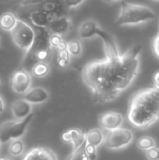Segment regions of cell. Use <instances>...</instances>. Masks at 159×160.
<instances>
[{"mask_svg":"<svg viewBox=\"0 0 159 160\" xmlns=\"http://www.w3.org/2000/svg\"><path fill=\"white\" fill-rule=\"evenodd\" d=\"M118 68L119 61L112 62L107 58L89 63L84 68L82 80L92 91L93 98L97 102H110L121 95Z\"/></svg>","mask_w":159,"mask_h":160,"instance_id":"cell-1","label":"cell"},{"mask_svg":"<svg viewBox=\"0 0 159 160\" xmlns=\"http://www.w3.org/2000/svg\"><path fill=\"white\" fill-rule=\"evenodd\" d=\"M159 119V90L148 88L138 92L132 98L128 111L130 124L144 129Z\"/></svg>","mask_w":159,"mask_h":160,"instance_id":"cell-2","label":"cell"},{"mask_svg":"<svg viewBox=\"0 0 159 160\" xmlns=\"http://www.w3.org/2000/svg\"><path fill=\"white\" fill-rule=\"evenodd\" d=\"M142 49V44H137L124 54H121L118 69L119 89L121 92H124L127 88H128L136 78L140 66L139 55Z\"/></svg>","mask_w":159,"mask_h":160,"instance_id":"cell-3","label":"cell"},{"mask_svg":"<svg viewBox=\"0 0 159 160\" xmlns=\"http://www.w3.org/2000/svg\"><path fill=\"white\" fill-rule=\"evenodd\" d=\"M157 17L155 11L144 5H137L121 1V11L115 23L119 26L135 25L155 20Z\"/></svg>","mask_w":159,"mask_h":160,"instance_id":"cell-4","label":"cell"},{"mask_svg":"<svg viewBox=\"0 0 159 160\" xmlns=\"http://www.w3.org/2000/svg\"><path fill=\"white\" fill-rule=\"evenodd\" d=\"M34 117V112L22 120H8L0 125V143L5 144L11 141L21 139Z\"/></svg>","mask_w":159,"mask_h":160,"instance_id":"cell-5","label":"cell"},{"mask_svg":"<svg viewBox=\"0 0 159 160\" xmlns=\"http://www.w3.org/2000/svg\"><path fill=\"white\" fill-rule=\"evenodd\" d=\"M10 32L12 40L17 47L25 52L31 48L36 38V33L35 29L26 22L18 19L16 26Z\"/></svg>","mask_w":159,"mask_h":160,"instance_id":"cell-6","label":"cell"},{"mask_svg":"<svg viewBox=\"0 0 159 160\" xmlns=\"http://www.w3.org/2000/svg\"><path fill=\"white\" fill-rule=\"evenodd\" d=\"M134 139L132 131L126 128H118L109 131L105 137V145L111 150H119L129 145Z\"/></svg>","mask_w":159,"mask_h":160,"instance_id":"cell-7","label":"cell"},{"mask_svg":"<svg viewBox=\"0 0 159 160\" xmlns=\"http://www.w3.org/2000/svg\"><path fill=\"white\" fill-rule=\"evenodd\" d=\"M31 73L23 68L15 71L10 79L12 90L20 95L26 94L31 89L32 77Z\"/></svg>","mask_w":159,"mask_h":160,"instance_id":"cell-8","label":"cell"},{"mask_svg":"<svg viewBox=\"0 0 159 160\" xmlns=\"http://www.w3.org/2000/svg\"><path fill=\"white\" fill-rule=\"evenodd\" d=\"M97 36H98L103 43H104V48H105V52H106V57L107 59L112 61V62H117L119 61L121 54L119 52L118 47L114 41V38L106 31H104L103 29H101L99 27Z\"/></svg>","mask_w":159,"mask_h":160,"instance_id":"cell-9","label":"cell"},{"mask_svg":"<svg viewBox=\"0 0 159 160\" xmlns=\"http://www.w3.org/2000/svg\"><path fill=\"white\" fill-rule=\"evenodd\" d=\"M124 121V117L117 112H109L103 113L99 117V125L102 129L109 131L121 128Z\"/></svg>","mask_w":159,"mask_h":160,"instance_id":"cell-10","label":"cell"},{"mask_svg":"<svg viewBox=\"0 0 159 160\" xmlns=\"http://www.w3.org/2000/svg\"><path fill=\"white\" fill-rule=\"evenodd\" d=\"M57 18L58 16H56L55 14L47 13L40 9L33 11L29 14V20L31 21V22L35 25V27L40 28H48L50 23Z\"/></svg>","mask_w":159,"mask_h":160,"instance_id":"cell-11","label":"cell"},{"mask_svg":"<svg viewBox=\"0 0 159 160\" xmlns=\"http://www.w3.org/2000/svg\"><path fill=\"white\" fill-rule=\"evenodd\" d=\"M50 98V93L44 87H34L31 88L26 94L23 95V98L30 104H42L46 102Z\"/></svg>","mask_w":159,"mask_h":160,"instance_id":"cell-12","label":"cell"},{"mask_svg":"<svg viewBox=\"0 0 159 160\" xmlns=\"http://www.w3.org/2000/svg\"><path fill=\"white\" fill-rule=\"evenodd\" d=\"M32 112V104L27 102L24 98L16 99L11 104V113L16 120H22Z\"/></svg>","mask_w":159,"mask_h":160,"instance_id":"cell-13","label":"cell"},{"mask_svg":"<svg viewBox=\"0 0 159 160\" xmlns=\"http://www.w3.org/2000/svg\"><path fill=\"white\" fill-rule=\"evenodd\" d=\"M61 139L66 143H70L73 145V148H77L82 146L86 143L85 142V133H83L79 128H72L65 131Z\"/></svg>","mask_w":159,"mask_h":160,"instance_id":"cell-14","label":"cell"},{"mask_svg":"<svg viewBox=\"0 0 159 160\" xmlns=\"http://www.w3.org/2000/svg\"><path fill=\"white\" fill-rule=\"evenodd\" d=\"M22 160H58L55 153L46 147H35L29 150Z\"/></svg>","mask_w":159,"mask_h":160,"instance_id":"cell-15","label":"cell"},{"mask_svg":"<svg viewBox=\"0 0 159 160\" xmlns=\"http://www.w3.org/2000/svg\"><path fill=\"white\" fill-rule=\"evenodd\" d=\"M67 8L66 7L64 0H46L41 4L40 10L47 13H53L58 17L66 16Z\"/></svg>","mask_w":159,"mask_h":160,"instance_id":"cell-16","label":"cell"},{"mask_svg":"<svg viewBox=\"0 0 159 160\" xmlns=\"http://www.w3.org/2000/svg\"><path fill=\"white\" fill-rule=\"evenodd\" d=\"M70 27H71V20L67 16H61L55 19L53 22H52L48 26V29L52 34L63 36L69 31Z\"/></svg>","mask_w":159,"mask_h":160,"instance_id":"cell-17","label":"cell"},{"mask_svg":"<svg viewBox=\"0 0 159 160\" xmlns=\"http://www.w3.org/2000/svg\"><path fill=\"white\" fill-rule=\"evenodd\" d=\"M99 29V25L95 20L88 19L82 22L79 27V37L82 39H89L95 36H97V31Z\"/></svg>","mask_w":159,"mask_h":160,"instance_id":"cell-18","label":"cell"},{"mask_svg":"<svg viewBox=\"0 0 159 160\" xmlns=\"http://www.w3.org/2000/svg\"><path fill=\"white\" fill-rule=\"evenodd\" d=\"M105 137L106 136L100 128H93L85 133V142L87 144L98 147L105 142Z\"/></svg>","mask_w":159,"mask_h":160,"instance_id":"cell-19","label":"cell"},{"mask_svg":"<svg viewBox=\"0 0 159 160\" xmlns=\"http://www.w3.org/2000/svg\"><path fill=\"white\" fill-rule=\"evenodd\" d=\"M18 19L11 12L4 13L0 17V27L7 31H11L17 24Z\"/></svg>","mask_w":159,"mask_h":160,"instance_id":"cell-20","label":"cell"},{"mask_svg":"<svg viewBox=\"0 0 159 160\" xmlns=\"http://www.w3.org/2000/svg\"><path fill=\"white\" fill-rule=\"evenodd\" d=\"M50 70L51 68L47 62H38L33 67L31 74L37 78H43L49 74Z\"/></svg>","mask_w":159,"mask_h":160,"instance_id":"cell-21","label":"cell"},{"mask_svg":"<svg viewBox=\"0 0 159 160\" xmlns=\"http://www.w3.org/2000/svg\"><path fill=\"white\" fill-rule=\"evenodd\" d=\"M24 143L21 139L11 141L8 145V153L12 157H20L24 152Z\"/></svg>","mask_w":159,"mask_h":160,"instance_id":"cell-22","label":"cell"},{"mask_svg":"<svg viewBox=\"0 0 159 160\" xmlns=\"http://www.w3.org/2000/svg\"><path fill=\"white\" fill-rule=\"evenodd\" d=\"M50 43H51L52 48H54L57 51L67 50V42L65 41V39L62 38V36H59L56 34H52V36L50 38Z\"/></svg>","mask_w":159,"mask_h":160,"instance_id":"cell-23","label":"cell"},{"mask_svg":"<svg viewBox=\"0 0 159 160\" xmlns=\"http://www.w3.org/2000/svg\"><path fill=\"white\" fill-rule=\"evenodd\" d=\"M67 50L72 56H79L82 54V46L79 39H72L67 42Z\"/></svg>","mask_w":159,"mask_h":160,"instance_id":"cell-24","label":"cell"},{"mask_svg":"<svg viewBox=\"0 0 159 160\" xmlns=\"http://www.w3.org/2000/svg\"><path fill=\"white\" fill-rule=\"evenodd\" d=\"M84 146L85 144L77 148H73L72 153L70 154V156L67 158V160H89L88 156L84 151Z\"/></svg>","mask_w":159,"mask_h":160,"instance_id":"cell-25","label":"cell"},{"mask_svg":"<svg viewBox=\"0 0 159 160\" xmlns=\"http://www.w3.org/2000/svg\"><path fill=\"white\" fill-rule=\"evenodd\" d=\"M71 54L69 53L68 50H63V51H58L57 53V64L60 68H66L68 66L70 62Z\"/></svg>","mask_w":159,"mask_h":160,"instance_id":"cell-26","label":"cell"},{"mask_svg":"<svg viewBox=\"0 0 159 160\" xmlns=\"http://www.w3.org/2000/svg\"><path fill=\"white\" fill-rule=\"evenodd\" d=\"M137 146L144 151H147L148 149L155 147L156 146V142L153 138L148 137V136H144V137H141L138 142H137Z\"/></svg>","mask_w":159,"mask_h":160,"instance_id":"cell-27","label":"cell"},{"mask_svg":"<svg viewBox=\"0 0 159 160\" xmlns=\"http://www.w3.org/2000/svg\"><path fill=\"white\" fill-rule=\"evenodd\" d=\"M84 151L86 153V155L88 156L89 160H96L97 158V147L87 144L85 143L84 146Z\"/></svg>","mask_w":159,"mask_h":160,"instance_id":"cell-28","label":"cell"},{"mask_svg":"<svg viewBox=\"0 0 159 160\" xmlns=\"http://www.w3.org/2000/svg\"><path fill=\"white\" fill-rule=\"evenodd\" d=\"M145 155L148 160H159V148L152 147L146 151Z\"/></svg>","mask_w":159,"mask_h":160,"instance_id":"cell-29","label":"cell"},{"mask_svg":"<svg viewBox=\"0 0 159 160\" xmlns=\"http://www.w3.org/2000/svg\"><path fill=\"white\" fill-rule=\"evenodd\" d=\"M84 1L85 0H64V3L67 8H76L80 6Z\"/></svg>","mask_w":159,"mask_h":160,"instance_id":"cell-30","label":"cell"},{"mask_svg":"<svg viewBox=\"0 0 159 160\" xmlns=\"http://www.w3.org/2000/svg\"><path fill=\"white\" fill-rule=\"evenodd\" d=\"M46 0H23L21 3V6L23 7H32V6H36V5H39L44 3Z\"/></svg>","mask_w":159,"mask_h":160,"instance_id":"cell-31","label":"cell"},{"mask_svg":"<svg viewBox=\"0 0 159 160\" xmlns=\"http://www.w3.org/2000/svg\"><path fill=\"white\" fill-rule=\"evenodd\" d=\"M153 49H154V52L156 54V56L159 58V34L156 37L154 43H153Z\"/></svg>","mask_w":159,"mask_h":160,"instance_id":"cell-32","label":"cell"},{"mask_svg":"<svg viewBox=\"0 0 159 160\" xmlns=\"http://www.w3.org/2000/svg\"><path fill=\"white\" fill-rule=\"evenodd\" d=\"M154 83L157 89L159 90V70L157 72H156V74L154 75Z\"/></svg>","mask_w":159,"mask_h":160,"instance_id":"cell-33","label":"cell"},{"mask_svg":"<svg viewBox=\"0 0 159 160\" xmlns=\"http://www.w3.org/2000/svg\"><path fill=\"white\" fill-rule=\"evenodd\" d=\"M5 109H6V104H5V102H4L3 98H1V96H0V113L4 112Z\"/></svg>","mask_w":159,"mask_h":160,"instance_id":"cell-34","label":"cell"},{"mask_svg":"<svg viewBox=\"0 0 159 160\" xmlns=\"http://www.w3.org/2000/svg\"><path fill=\"white\" fill-rule=\"evenodd\" d=\"M103 1H105V2H109V3H111V2H113V1H117V0H103Z\"/></svg>","mask_w":159,"mask_h":160,"instance_id":"cell-35","label":"cell"},{"mask_svg":"<svg viewBox=\"0 0 159 160\" xmlns=\"http://www.w3.org/2000/svg\"><path fill=\"white\" fill-rule=\"evenodd\" d=\"M0 160H10V159H8V158H0Z\"/></svg>","mask_w":159,"mask_h":160,"instance_id":"cell-36","label":"cell"},{"mask_svg":"<svg viewBox=\"0 0 159 160\" xmlns=\"http://www.w3.org/2000/svg\"><path fill=\"white\" fill-rule=\"evenodd\" d=\"M0 150H1V143H0Z\"/></svg>","mask_w":159,"mask_h":160,"instance_id":"cell-37","label":"cell"},{"mask_svg":"<svg viewBox=\"0 0 159 160\" xmlns=\"http://www.w3.org/2000/svg\"><path fill=\"white\" fill-rule=\"evenodd\" d=\"M0 84H1V80H0Z\"/></svg>","mask_w":159,"mask_h":160,"instance_id":"cell-38","label":"cell"}]
</instances>
